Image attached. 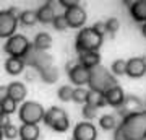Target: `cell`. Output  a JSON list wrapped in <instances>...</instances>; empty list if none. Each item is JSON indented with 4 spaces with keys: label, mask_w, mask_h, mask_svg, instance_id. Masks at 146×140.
<instances>
[{
    "label": "cell",
    "mask_w": 146,
    "mask_h": 140,
    "mask_svg": "<svg viewBox=\"0 0 146 140\" xmlns=\"http://www.w3.org/2000/svg\"><path fill=\"white\" fill-rule=\"evenodd\" d=\"M146 134V111L131 114L122 119L115 129L114 140H145Z\"/></svg>",
    "instance_id": "obj_1"
},
{
    "label": "cell",
    "mask_w": 146,
    "mask_h": 140,
    "mask_svg": "<svg viewBox=\"0 0 146 140\" xmlns=\"http://www.w3.org/2000/svg\"><path fill=\"white\" fill-rule=\"evenodd\" d=\"M104 36H101L94 31L93 28H81L75 41V49L78 54L81 52H99V47L102 46Z\"/></svg>",
    "instance_id": "obj_2"
},
{
    "label": "cell",
    "mask_w": 146,
    "mask_h": 140,
    "mask_svg": "<svg viewBox=\"0 0 146 140\" xmlns=\"http://www.w3.org/2000/svg\"><path fill=\"white\" fill-rule=\"evenodd\" d=\"M44 124L47 127H50L55 132H67L68 127H70V119H68V114L65 113V109L58 108V106H52L46 111L44 114Z\"/></svg>",
    "instance_id": "obj_3"
},
{
    "label": "cell",
    "mask_w": 146,
    "mask_h": 140,
    "mask_svg": "<svg viewBox=\"0 0 146 140\" xmlns=\"http://www.w3.org/2000/svg\"><path fill=\"white\" fill-rule=\"evenodd\" d=\"M44 106L37 101H25L18 109V117L23 124H39L44 119Z\"/></svg>",
    "instance_id": "obj_4"
},
{
    "label": "cell",
    "mask_w": 146,
    "mask_h": 140,
    "mask_svg": "<svg viewBox=\"0 0 146 140\" xmlns=\"http://www.w3.org/2000/svg\"><path fill=\"white\" fill-rule=\"evenodd\" d=\"M33 47V44L29 42L26 36L23 34H13L11 38H8L3 46V51L10 56V57H18V59H25L29 49Z\"/></svg>",
    "instance_id": "obj_5"
},
{
    "label": "cell",
    "mask_w": 146,
    "mask_h": 140,
    "mask_svg": "<svg viewBox=\"0 0 146 140\" xmlns=\"http://www.w3.org/2000/svg\"><path fill=\"white\" fill-rule=\"evenodd\" d=\"M115 85H117V82L101 65L91 70V78H89V86H91V90H99V91L106 93L107 90L115 86Z\"/></svg>",
    "instance_id": "obj_6"
},
{
    "label": "cell",
    "mask_w": 146,
    "mask_h": 140,
    "mask_svg": "<svg viewBox=\"0 0 146 140\" xmlns=\"http://www.w3.org/2000/svg\"><path fill=\"white\" fill-rule=\"evenodd\" d=\"M23 60H25V64H28L29 67L34 68V70H37V72H42L44 68L52 65V57H50L47 52L37 51V49H34V47L29 49V52L25 56Z\"/></svg>",
    "instance_id": "obj_7"
},
{
    "label": "cell",
    "mask_w": 146,
    "mask_h": 140,
    "mask_svg": "<svg viewBox=\"0 0 146 140\" xmlns=\"http://www.w3.org/2000/svg\"><path fill=\"white\" fill-rule=\"evenodd\" d=\"M65 20L68 23V28H76V29H81L84 28V23L88 20V15H86V10L80 5V2H76L75 5H72L70 8H65Z\"/></svg>",
    "instance_id": "obj_8"
},
{
    "label": "cell",
    "mask_w": 146,
    "mask_h": 140,
    "mask_svg": "<svg viewBox=\"0 0 146 140\" xmlns=\"http://www.w3.org/2000/svg\"><path fill=\"white\" fill-rule=\"evenodd\" d=\"M18 18L13 16L8 10H0V38L8 39L13 34H16Z\"/></svg>",
    "instance_id": "obj_9"
},
{
    "label": "cell",
    "mask_w": 146,
    "mask_h": 140,
    "mask_svg": "<svg viewBox=\"0 0 146 140\" xmlns=\"http://www.w3.org/2000/svg\"><path fill=\"white\" fill-rule=\"evenodd\" d=\"M143 111V103H141V99L138 96H133V94H128L125 96L123 99V103L120 108H117V114L122 117V119H125L128 116L131 114H138Z\"/></svg>",
    "instance_id": "obj_10"
},
{
    "label": "cell",
    "mask_w": 146,
    "mask_h": 140,
    "mask_svg": "<svg viewBox=\"0 0 146 140\" xmlns=\"http://www.w3.org/2000/svg\"><path fill=\"white\" fill-rule=\"evenodd\" d=\"M68 78H70V82L78 88V86H84V85H89V78H91V70L88 68L81 67L80 64H76L73 68L68 70Z\"/></svg>",
    "instance_id": "obj_11"
},
{
    "label": "cell",
    "mask_w": 146,
    "mask_h": 140,
    "mask_svg": "<svg viewBox=\"0 0 146 140\" xmlns=\"http://www.w3.org/2000/svg\"><path fill=\"white\" fill-rule=\"evenodd\" d=\"M73 140H96L98 130L91 122H78L73 129Z\"/></svg>",
    "instance_id": "obj_12"
},
{
    "label": "cell",
    "mask_w": 146,
    "mask_h": 140,
    "mask_svg": "<svg viewBox=\"0 0 146 140\" xmlns=\"http://www.w3.org/2000/svg\"><path fill=\"white\" fill-rule=\"evenodd\" d=\"M145 73H146L145 57H133L130 60H127L125 75H128L130 78H141Z\"/></svg>",
    "instance_id": "obj_13"
},
{
    "label": "cell",
    "mask_w": 146,
    "mask_h": 140,
    "mask_svg": "<svg viewBox=\"0 0 146 140\" xmlns=\"http://www.w3.org/2000/svg\"><path fill=\"white\" fill-rule=\"evenodd\" d=\"M76 62L81 67L88 68V70H93V68L101 65V54L99 52H81V54H78Z\"/></svg>",
    "instance_id": "obj_14"
},
{
    "label": "cell",
    "mask_w": 146,
    "mask_h": 140,
    "mask_svg": "<svg viewBox=\"0 0 146 140\" xmlns=\"http://www.w3.org/2000/svg\"><path fill=\"white\" fill-rule=\"evenodd\" d=\"M104 98H106V104L114 106V108H120L123 99H125V93H123V90L120 88L119 85H115V86H112V88H109L106 91Z\"/></svg>",
    "instance_id": "obj_15"
},
{
    "label": "cell",
    "mask_w": 146,
    "mask_h": 140,
    "mask_svg": "<svg viewBox=\"0 0 146 140\" xmlns=\"http://www.w3.org/2000/svg\"><path fill=\"white\" fill-rule=\"evenodd\" d=\"M26 94H28V90L21 82H11L10 85L7 86V96H10V98L13 99V101H16V103L25 101Z\"/></svg>",
    "instance_id": "obj_16"
},
{
    "label": "cell",
    "mask_w": 146,
    "mask_h": 140,
    "mask_svg": "<svg viewBox=\"0 0 146 140\" xmlns=\"http://www.w3.org/2000/svg\"><path fill=\"white\" fill-rule=\"evenodd\" d=\"M37 16V23H42V25H52L54 18H55V11H54V7L46 2L44 5H41L36 11Z\"/></svg>",
    "instance_id": "obj_17"
},
{
    "label": "cell",
    "mask_w": 146,
    "mask_h": 140,
    "mask_svg": "<svg viewBox=\"0 0 146 140\" xmlns=\"http://www.w3.org/2000/svg\"><path fill=\"white\" fill-rule=\"evenodd\" d=\"M39 125L36 124H21V127L18 129V137L20 140H37L39 139Z\"/></svg>",
    "instance_id": "obj_18"
},
{
    "label": "cell",
    "mask_w": 146,
    "mask_h": 140,
    "mask_svg": "<svg viewBox=\"0 0 146 140\" xmlns=\"http://www.w3.org/2000/svg\"><path fill=\"white\" fill-rule=\"evenodd\" d=\"M131 18L140 23H146V0H135L130 5Z\"/></svg>",
    "instance_id": "obj_19"
},
{
    "label": "cell",
    "mask_w": 146,
    "mask_h": 140,
    "mask_svg": "<svg viewBox=\"0 0 146 140\" xmlns=\"http://www.w3.org/2000/svg\"><path fill=\"white\" fill-rule=\"evenodd\" d=\"M25 67H26V64L23 59H18V57H8L5 60V70L8 75H20V73L25 72Z\"/></svg>",
    "instance_id": "obj_20"
},
{
    "label": "cell",
    "mask_w": 146,
    "mask_h": 140,
    "mask_svg": "<svg viewBox=\"0 0 146 140\" xmlns=\"http://www.w3.org/2000/svg\"><path fill=\"white\" fill-rule=\"evenodd\" d=\"M33 47L37 49V51H42V52H47L50 47H52V36L49 33H39L34 41H33Z\"/></svg>",
    "instance_id": "obj_21"
},
{
    "label": "cell",
    "mask_w": 146,
    "mask_h": 140,
    "mask_svg": "<svg viewBox=\"0 0 146 140\" xmlns=\"http://www.w3.org/2000/svg\"><path fill=\"white\" fill-rule=\"evenodd\" d=\"M84 104H89V106H94V108H102L106 106V98H104V93L99 91V90H88V94H86V103Z\"/></svg>",
    "instance_id": "obj_22"
},
{
    "label": "cell",
    "mask_w": 146,
    "mask_h": 140,
    "mask_svg": "<svg viewBox=\"0 0 146 140\" xmlns=\"http://www.w3.org/2000/svg\"><path fill=\"white\" fill-rule=\"evenodd\" d=\"M58 77H60V73H58V68L55 67V65H50V67L44 68L42 72H39V78H41L46 85L55 83L58 80Z\"/></svg>",
    "instance_id": "obj_23"
},
{
    "label": "cell",
    "mask_w": 146,
    "mask_h": 140,
    "mask_svg": "<svg viewBox=\"0 0 146 140\" xmlns=\"http://www.w3.org/2000/svg\"><path fill=\"white\" fill-rule=\"evenodd\" d=\"M16 108H18V103L13 101L10 96H5V98L0 99V113L7 116H11L13 113H16Z\"/></svg>",
    "instance_id": "obj_24"
},
{
    "label": "cell",
    "mask_w": 146,
    "mask_h": 140,
    "mask_svg": "<svg viewBox=\"0 0 146 140\" xmlns=\"http://www.w3.org/2000/svg\"><path fill=\"white\" fill-rule=\"evenodd\" d=\"M99 125L101 129L104 130H115L117 129V125H119V122H117V117H115L114 114H104L99 117Z\"/></svg>",
    "instance_id": "obj_25"
},
{
    "label": "cell",
    "mask_w": 146,
    "mask_h": 140,
    "mask_svg": "<svg viewBox=\"0 0 146 140\" xmlns=\"http://www.w3.org/2000/svg\"><path fill=\"white\" fill-rule=\"evenodd\" d=\"M18 21H20L23 26H34L37 23V16L36 11L33 10H23L18 16Z\"/></svg>",
    "instance_id": "obj_26"
},
{
    "label": "cell",
    "mask_w": 146,
    "mask_h": 140,
    "mask_svg": "<svg viewBox=\"0 0 146 140\" xmlns=\"http://www.w3.org/2000/svg\"><path fill=\"white\" fill-rule=\"evenodd\" d=\"M125 70H127V60H123V59H117L110 65V73L115 75V77L125 75Z\"/></svg>",
    "instance_id": "obj_27"
},
{
    "label": "cell",
    "mask_w": 146,
    "mask_h": 140,
    "mask_svg": "<svg viewBox=\"0 0 146 140\" xmlns=\"http://www.w3.org/2000/svg\"><path fill=\"white\" fill-rule=\"evenodd\" d=\"M86 94H88V90H86V88H83V86H78V88H73L72 101H75L76 104H84V103H86Z\"/></svg>",
    "instance_id": "obj_28"
},
{
    "label": "cell",
    "mask_w": 146,
    "mask_h": 140,
    "mask_svg": "<svg viewBox=\"0 0 146 140\" xmlns=\"http://www.w3.org/2000/svg\"><path fill=\"white\" fill-rule=\"evenodd\" d=\"M72 94H73V88L70 86V85H63V86H60L57 91V98L60 99V101H63V103H68L70 99H72Z\"/></svg>",
    "instance_id": "obj_29"
},
{
    "label": "cell",
    "mask_w": 146,
    "mask_h": 140,
    "mask_svg": "<svg viewBox=\"0 0 146 140\" xmlns=\"http://www.w3.org/2000/svg\"><path fill=\"white\" fill-rule=\"evenodd\" d=\"M104 26H106V33H109L110 36L114 38L115 33L119 31V28H120V21L117 18H109V20L104 21Z\"/></svg>",
    "instance_id": "obj_30"
},
{
    "label": "cell",
    "mask_w": 146,
    "mask_h": 140,
    "mask_svg": "<svg viewBox=\"0 0 146 140\" xmlns=\"http://www.w3.org/2000/svg\"><path fill=\"white\" fill-rule=\"evenodd\" d=\"M98 111L99 109L94 108V106H89V104H83V109H81V116H83V119L86 121H93L98 117Z\"/></svg>",
    "instance_id": "obj_31"
},
{
    "label": "cell",
    "mask_w": 146,
    "mask_h": 140,
    "mask_svg": "<svg viewBox=\"0 0 146 140\" xmlns=\"http://www.w3.org/2000/svg\"><path fill=\"white\" fill-rule=\"evenodd\" d=\"M2 135H3L5 139H8V140H15L16 137H18V127L13 125V124L5 125V127L2 129Z\"/></svg>",
    "instance_id": "obj_32"
},
{
    "label": "cell",
    "mask_w": 146,
    "mask_h": 140,
    "mask_svg": "<svg viewBox=\"0 0 146 140\" xmlns=\"http://www.w3.org/2000/svg\"><path fill=\"white\" fill-rule=\"evenodd\" d=\"M52 25H54V28H55L57 31H65V29H68V23H67V20H65L63 15H55Z\"/></svg>",
    "instance_id": "obj_33"
},
{
    "label": "cell",
    "mask_w": 146,
    "mask_h": 140,
    "mask_svg": "<svg viewBox=\"0 0 146 140\" xmlns=\"http://www.w3.org/2000/svg\"><path fill=\"white\" fill-rule=\"evenodd\" d=\"M91 28H93V29H94L96 33H98V34H101V36H104V34H106L104 21H96V23H94V25L91 26Z\"/></svg>",
    "instance_id": "obj_34"
},
{
    "label": "cell",
    "mask_w": 146,
    "mask_h": 140,
    "mask_svg": "<svg viewBox=\"0 0 146 140\" xmlns=\"http://www.w3.org/2000/svg\"><path fill=\"white\" fill-rule=\"evenodd\" d=\"M37 77H39V72H37V70H34V68H31V67H29V70H26V72H25V78H26L28 82H34Z\"/></svg>",
    "instance_id": "obj_35"
},
{
    "label": "cell",
    "mask_w": 146,
    "mask_h": 140,
    "mask_svg": "<svg viewBox=\"0 0 146 140\" xmlns=\"http://www.w3.org/2000/svg\"><path fill=\"white\" fill-rule=\"evenodd\" d=\"M8 124H11V122H10V116L2 114V113H0V130L3 129L5 125H8Z\"/></svg>",
    "instance_id": "obj_36"
},
{
    "label": "cell",
    "mask_w": 146,
    "mask_h": 140,
    "mask_svg": "<svg viewBox=\"0 0 146 140\" xmlns=\"http://www.w3.org/2000/svg\"><path fill=\"white\" fill-rule=\"evenodd\" d=\"M7 96V86H0V99Z\"/></svg>",
    "instance_id": "obj_37"
},
{
    "label": "cell",
    "mask_w": 146,
    "mask_h": 140,
    "mask_svg": "<svg viewBox=\"0 0 146 140\" xmlns=\"http://www.w3.org/2000/svg\"><path fill=\"white\" fill-rule=\"evenodd\" d=\"M141 34L146 38V23H143V26H141Z\"/></svg>",
    "instance_id": "obj_38"
},
{
    "label": "cell",
    "mask_w": 146,
    "mask_h": 140,
    "mask_svg": "<svg viewBox=\"0 0 146 140\" xmlns=\"http://www.w3.org/2000/svg\"><path fill=\"white\" fill-rule=\"evenodd\" d=\"M3 139V135H2V130H0V140Z\"/></svg>",
    "instance_id": "obj_39"
},
{
    "label": "cell",
    "mask_w": 146,
    "mask_h": 140,
    "mask_svg": "<svg viewBox=\"0 0 146 140\" xmlns=\"http://www.w3.org/2000/svg\"><path fill=\"white\" fill-rule=\"evenodd\" d=\"M145 140H146V134H145Z\"/></svg>",
    "instance_id": "obj_40"
},
{
    "label": "cell",
    "mask_w": 146,
    "mask_h": 140,
    "mask_svg": "<svg viewBox=\"0 0 146 140\" xmlns=\"http://www.w3.org/2000/svg\"><path fill=\"white\" fill-rule=\"evenodd\" d=\"M145 104H146V98H145Z\"/></svg>",
    "instance_id": "obj_41"
},
{
    "label": "cell",
    "mask_w": 146,
    "mask_h": 140,
    "mask_svg": "<svg viewBox=\"0 0 146 140\" xmlns=\"http://www.w3.org/2000/svg\"><path fill=\"white\" fill-rule=\"evenodd\" d=\"M145 62H146V57H145Z\"/></svg>",
    "instance_id": "obj_42"
},
{
    "label": "cell",
    "mask_w": 146,
    "mask_h": 140,
    "mask_svg": "<svg viewBox=\"0 0 146 140\" xmlns=\"http://www.w3.org/2000/svg\"><path fill=\"white\" fill-rule=\"evenodd\" d=\"M70 140H73V139H70Z\"/></svg>",
    "instance_id": "obj_43"
}]
</instances>
